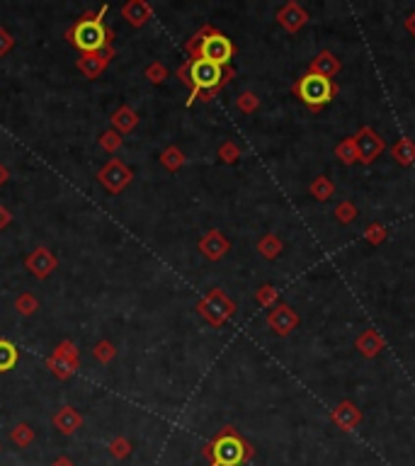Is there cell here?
<instances>
[{
  "label": "cell",
  "mask_w": 415,
  "mask_h": 466,
  "mask_svg": "<svg viewBox=\"0 0 415 466\" xmlns=\"http://www.w3.org/2000/svg\"><path fill=\"white\" fill-rule=\"evenodd\" d=\"M355 146H357V161L362 163V166H372L374 161H377L379 156L386 151V141L379 136L377 132H374L369 124H365V127H360V132H357L355 136Z\"/></svg>",
  "instance_id": "ba28073f"
},
{
  "label": "cell",
  "mask_w": 415,
  "mask_h": 466,
  "mask_svg": "<svg viewBox=\"0 0 415 466\" xmlns=\"http://www.w3.org/2000/svg\"><path fill=\"white\" fill-rule=\"evenodd\" d=\"M51 466H76V464H73L71 457H56L54 464H51Z\"/></svg>",
  "instance_id": "7bdbcfd3"
},
{
  "label": "cell",
  "mask_w": 415,
  "mask_h": 466,
  "mask_svg": "<svg viewBox=\"0 0 415 466\" xmlns=\"http://www.w3.org/2000/svg\"><path fill=\"white\" fill-rule=\"evenodd\" d=\"M98 144H100V149H102V151H107V153H117L119 149H122L124 139H122V134H117L115 129H110V132L100 134Z\"/></svg>",
  "instance_id": "836d02e7"
},
{
  "label": "cell",
  "mask_w": 415,
  "mask_h": 466,
  "mask_svg": "<svg viewBox=\"0 0 415 466\" xmlns=\"http://www.w3.org/2000/svg\"><path fill=\"white\" fill-rule=\"evenodd\" d=\"M209 466H246L255 457V447L233 425H224L212 442L202 447Z\"/></svg>",
  "instance_id": "6da1fadb"
},
{
  "label": "cell",
  "mask_w": 415,
  "mask_h": 466,
  "mask_svg": "<svg viewBox=\"0 0 415 466\" xmlns=\"http://www.w3.org/2000/svg\"><path fill=\"white\" fill-rule=\"evenodd\" d=\"M132 452H134V445L129 437H115V440L110 442V454L115 459H119V462L132 457Z\"/></svg>",
  "instance_id": "f546056e"
},
{
  "label": "cell",
  "mask_w": 415,
  "mask_h": 466,
  "mask_svg": "<svg viewBox=\"0 0 415 466\" xmlns=\"http://www.w3.org/2000/svg\"><path fill=\"white\" fill-rule=\"evenodd\" d=\"M355 348L360 350L362 357L372 360V357L382 355V352L386 350V340H384L377 331H372V328H369V331L360 333V338L355 340Z\"/></svg>",
  "instance_id": "d6986e66"
},
{
  "label": "cell",
  "mask_w": 415,
  "mask_h": 466,
  "mask_svg": "<svg viewBox=\"0 0 415 466\" xmlns=\"http://www.w3.org/2000/svg\"><path fill=\"white\" fill-rule=\"evenodd\" d=\"M122 17L132 27H144L153 17V8L146 3V0H129V3H124V8H122Z\"/></svg>",
  "instance_id": "ac0fdd59"
},
{
  "label": "cell",
  "mask_w": 415,
  "mask_h": 466,
  "mask_svg": "<svg viewBox=\"0 0 415 466\" xmlns=\"http://www.w3.org/2000/svg\"><path fill=\"white\" fill-rule=\"evenodd\" d=\"M219 158L224 163H229V166H233V163H238V158H241V146H238L236 141H224V144L219 146Z\"/></svg>",
  "instance_id": "d590c367"
},
{
  "label": "cell",
  "mask_w": 415,
  "mask_h": 466,
  "mask_svg": "<svg viewBox=\"0 0 415 466\" xmlns=\"http://www.w3.org/2000/svg\"><path fill=\"white\" fill-rule=\"evenodd\" d=\"M284 250V243L277 233H265L263 238L258 241V253L263 255L265 260H275L280 258V253Z\"/></svg>",
  "instance_id": "603a6c76"
},
{
  "label": "cell",
  "mask_w": 415,
  "mask_h": 466,
  "mask_svg": "<svg viewBox=\"0 0 415 466\" xmlns=\"http://www.w3.org/2000/svg\"><path fill=\"white\" fill-rule=\"evenodd\" d=\"M340 68H343L340 59L328 49L318 51L314 59L309 61V73H316V76H323V78H331V81L340 73Z\"/></svg>",
  "instance_id": "e0dca14e"
},
{
  "label": "cell",
  "mask_w": 415,
  "mask_h": 466,
  "mask_svg": "<svg viewBox=\"0 0 415 466\" xmlns=\"http://www.w3.org/2000/svg\"><path fill=\"white\" fill-rule=\"evenodd\" d=\"M10 442H13L15 447H20V450H25V447H30L34 442V430L27 423L15 425V428L10 430Z\"/></svg>",
  "instance_id": "4316f807"
},
{
  "label": "cell",
  "mask_w": 415,
  "mask_h": 466,
  "mask_svg": "<svg viewBox=\"0 0 415 466\" xmlns=\"http://www.w3.org/2000/svg\"><path fill=\"white\" fill-rule=\"evenodd\" d=\"M15 309H17V314L20 316H32V314H37L39 311V301H37L34 294L25 292V294H20V297L15 299Z\"/></svg>",
  "instance_id": "4dcf8cb0"
},
{
  "label": "cell",
  "mask_w": 415,
  "mask_h": 466,
  "mask_svg": "<svg viewBox=\"0 0 415 466\" xmlns=\"http://www.w3.org/2000/svg\"><path fill=\"white\" fill-rule=\"evenodd\" d=\"M335 158H338L340 163H343V166H355L357 163V146H355V139H343L340 141L338 146H335Z\"/></svg>",
  "instance_id": "d4e9b609"
},
{
  "label": "cell",
  "mask_w": 415,
  "mask_h": 466,
  "mask_svg": "<svg viewBox=\"0 0 415 466\" xmlns=\"http://www.w3.org/2000/svg\"><path fill=\"white\" fill-rule=\"evenodd\" d=\"M255 301H258L260 306H265V309H272V306L280 304V292H277L272 284H263V287H258V292H255Z\"/></svg>",
  "instance_id": "83f0119b"
},
{
  "label": "cell",
  "mask_w": 415,
  "mask_h": 466,
  "mask_svg": "<svg viewBox=\"0 0 415 466\" xmlns=\"http://www.w3.org/2000/svg\"><path fill=\"white\" fill-rule=\"evenodd\" d=\"M78 365H81V350L73 345V340H64L54 348V352L49 355L47 367L51 369L56 379L61 382H68V379L76 374Z\"/></svg>",
  "instance_id": "52a82bcc"
},
{
  "label": "cell",
  "mask_w": 415,
  "mask_h": 466,
  "mask_svg": "<svg viewBox=\"0 0 415 466\" xmlns=\"http://www.w3.org/2000/svg\"><path fill=\"white\" fill-rule=\"evenodd\" d=\"M207 30H209V25H202L200 30H197V32L192 34V37L185 42V51H187V54H190V59H195V51H197V47H200V42L204 39V34H207Z\"/></svg>",
  "instance_id": "74e56055"
},
{
  "label": "cell",
  "mask_w": 415,
  "mask_h": 466,
  "mask_svg": "<svg viewBox=\"0 0 415 466\" xmlns=\"http://www.w3.org/2000/svg\"><path fill=\"white\" fill-rule=\"evenodd\" d=\"M236 107L243 112V115H253V112H258V107H260V98L255 93H250V90H243V93L236 98Z\"/></svg>",
  "instance_id": "d6a6232c"
},
{
  "label": "cell",
  "mask_w": 415,
  "mask_h": 466,
  "mask_svg": "<svg viewBox=\"0 0 415 466\" xmlns=\"http://www.w3.org/2000/svg\"><path fill=\"white\" fill-rule=\"evenodd\" d=\"M277 22H280L282 30H287L289 34H297L301 27L309 22V13L297 3V0H289L287 5H282L277 10Z\"/></svg>",
  "instance_id": "5bb4252c"
},
{
  "label": "cell",
  "mask_w": 415,
  "mask_h": 466,
  "mask_svg": "<svg viewBox=\"0 0 415 466\" xmlns=\"http://www.w3.org/2000/svg\"><path fill=\"white\" fill-rule=\"evenodd\" d=\"M10 180V170L3 166V163H0V187H3L5 183H8Z\"/></svg>",
  "instance_id": "ee69618b"
},
{
  "label": "cell",
  "mask_w": 415,
  "mask_h": 466,
  "mask_svg": "<svg viewBox=\"0 0 415 466\" xmlns=\"http://www.w3.org/2000/svg\"><path fill=\"white\" fill-rule=\"evenodd\" d=\"M403 25H406L408 34H411V37H415V13L408 15V17H406V22H403Z\"/></svg>",
  "instance_id": "b9f144b4"
},
{
  "label": "cell",
  "mask_w": 415,
  "mask_h": 466,
  "mask_svg": "<svg viewBox=\"0 0 415 466\" xmlns=\"http://www.w3.org/2000/svg\"><path fill=\"white\" fill-rule=\"evenodd\" d=\"M333 214H335V221H338V224H343V226H348V224H352V221L357 219V207L355 204H352L350 200H343L338 204V207L333 209Z\"/></svg>",
  "instance_id": "f1b7e54d"
},
{
  "label": "cell",
  "mask_w": 415,
  "mask_h": 466,
  "mask_svg": "<svg viewBox=\"0 0 415 466\" xmlns=\"http://www.w3.org/2000/svg\"><path fill=\"white\" fill-rule=\"evenodd\" d=\"M13 47H15L13 34L5 30V27H0V59H3V56H8L10 51H13Z\"/></svg>",
  "instance_id": "f35d334b"
},
{
  "label": "cell",
  "mask_w": 415,
  "mask_h": 466,
  "mask_svg": "<svg viewBox=\"0 0 415 466\" xmlns=\"http://www.w3.org/2000/svg\"><path fill=\"white\" fill-rule=\"evenodd\" d=\"M197 311H200V316L209 326L221 328V326H226V321H231V318L236 316V301H233L224 289L214 287L207 292V297L200 299Z\"/></svg>",
  "instance_id": "5b68a950"
},
{
  "label": "cell",
  "mask_w": 415,
  "mask_h": 466,
  "mask_svg": "<svg viewBox=\"0 0 415 466\" xmlns=\"http://www.w3.org/2000/svg\"><path fill=\"white\" fill-rule=\"evenodd\" d=\"M93 357L100 362V365H110V362L117 357V348L110 343V340H100V343L93 348Z\"/></svg>",
  "instance_id": "1f68e13d"
},
{
  "label": "cell",
  "mask_w": 415,
  "mask_h": 466,
  "mask_svg": "<svg viewBox=\"0 0 415 466\" xmlns=\"http://www.w3.org/2000/svg\"><path fill=\"white\" fill-rule=\"evenodd\" d=\"M115 42L105 44L100 51H90V54H81L76 61L78 71L83 73L88 81H95V78H100L102 73H105V68L110 66V61L115 59Z\"/></svg>",
  "instance_id": "30bf717a"
},
{
  "label": "cell",
  "mask_w": 415,
  "mask_h": 466,
  "mask_svg": "<svg viewBox=\"0 0 415 466\" xmlns=\"http://www.w3.org/2000/svg\"><path fill=\"white\" fill-rule=\"evenodd\" d=\"M139 127V112L132 110L129 105L117 107V112L112 115V129L117 134H129Z\"/></svg>",
  "instance_id": "ffe728a7"
},
{
  "label": "cell",
  "mask_w": 415,
  "mask_h": 466,
  "mask_svg": "<svg viewBox=\"0 0 415 466\" xmlns=\"http://www.w3.org/2000/svg\"><path fill=\"white\" fill-rule=\"evenodd\" d=\"M25 267L32 272L34 277H37V280H47L51 272L59 267V260H56V255L51 253L49 248L39 246V248H34L32 253L25 258Z\"/></svg>",
  "instance_id": "7c38bea8"
},
{
  "label": "cell",
  "mask_w": 415,
  "mask_h": 466,
  "mask_svg": "<svg viewBox=\"0 0 415 466\" xmlns=\"http://www.w3.org/2000/svg\"><path fill=\"white\" fill-rule=\"evenodd\" d=\"M309 192H311L314 200L328 202L335 195V185H333V180L328 178V175H316V178L311 180V185H309Z\"/></svg>",
  "instance_id": "7402d4cb"
},
{
  "label": "cell",
  "mask_w": 415,
  "mask_h": 466,
  "mask_svg": "<svg viewBox=\"0 0 415 466\" xmlns=\"http://www.w3.org/2000/svg\"><path fill=\"white\" fill-rule=\"evenodd\" d=\"M146 78H149L151 83L161 85L163 81L168 78V68L161 64V61H153V64L146 66Z\"/></svg>",
  "instance_id": "8d00e7d4"
},
{
  "label": "cell",
  "mask_w": 415,
  "mask_h": 466,
  "mask_svg": "<svg viewBox=\"0 0 415 466\" xmlns=\"http://www.w3.org/2000/svg\"><path fill=\"white\" fill-rule=\"evenodd\" d=\"M297 326H299V314L289 304H284V301L272 306L270 314H267V328H270L272 333L282 335V338L292 331H297Z\"/></svg>",
  "instance_id": "8fae6325"
},
{
  "label": "cell",
  "mask_w": 415,
  "mask_h": 466,
  "mask_svg": "<svg viewBox=\"0 0 415 466\" xmlns=\"http://www.w3.org/2000/svg\"><path fill=\"white\" fill-rule=\"evenodd\" d=\"M386 238H389V229L384 224H379V221H374V224H369L365 229V241L372 243V246H379Z\"/></svg>",
  "instance_id": "e575fe53"
},
{
  "label": "cell",
  "mask_w": 415,
  "mask_h": 466,
  "mask_svg": "<svg viewBox=\"0 0 415 466\" xmlns=\"http://www.w3.org/2000/svg\"><path fill=\"white\" fill-rule=\"evenodd\" d=\"M158 158H161L163 168L170 170V173H178V170L183 168V166H185V161H187L185 153L180 151L178 146H168V149H163V151H161V156H158Z\"/></svg>",
  "instance_id": "cb8c5ba5"
},
{
  "label": "cell",
  "mask_w": 415,
  "mask_h": 466,
  "mask_svg": "<svg viewBox=\"0 0 415 466\" xmlns=\"http://www.w3.org/2000/svg\"><path fill=\"white\" fill-rule=\"evenodd\" d=\"M83 423H85L83 416L73 406L59 408V411L54 413V418H51V425H54L61 435H76L78 430L83 428Z\"/></svg>",
  "instance_id": "2e32d148"
},
{
  "label": "cell",
  "mask_w": 415,
  "mask_h": 466,
  "mask_svg": "<svg viewBox=\"0 0 415 466\" xmlns=\"http://www.w3.org/2000/svg\"><path fill=\"white\" fill-rule=\"evenodd\" d=\"M236 56V47L226 34H221L216 27L209 25L207 34L200 42V47L195 51V59L190 61H197V59H204V61H212L216 66H231V59Z\"/></svg>",
  "instance_id": "8992f818"
},
{
  "label": "cell",
  "mask_w": 415,
  "mask_h": 466,
  "mask_svg": "<svg viewBox=\"0 0 415 466\" xmlns=\"http://www.w3.org/2000/svg\"><path fill=\"white\" fill-rule=\"evenodd\" d=\"M107 5H102L100 13H83L81 20H76L66 30V39L71 47H76L81 54H90V51H100L105 44L115 42V32L105 25Z\"/></svg>",
  "instance_id": "7a4b0ae2"
},
{
  "label": "cell",
  "mask_w": 415,
  "mask_h": 466,
  "mask_svg": "<svg viewBox=\"0 0 415 466\" xmlns=\"http://www.w3.org/2000/svg\"><path fill=\"white\" fill-rule=\"evenodd\" d=\"M17 348L10 340L0 338V372H10V369H15L17 365Z\"/></svg>",
  "instance_id": "484cf974"
},
{
  "label": "cell",
  "mask_w": 415,
  "mask_h": 466,
  "mask_svg": "<svg viewBox=\"0 0 415 466\" xmlns=\"http://www.w3.org/2000/svg\"><path fill=\"white\" fill-rule=\"evenodd\" d=\"M331 420H333L335 428L345 430V433H352L355 428H360L362 411L352 401H340L338 406L331 411Z\"/></svg>",
  "instance_id": "9a60e30c"
},
{
  "label": "cell",
  "mask_w": 415,
  "mask_h": 466,
  "mask_svg": "<svg viewBox=\"0 0 415 466\" xmlns=\"http://www.w3.org/2000/svg\"><path fill=\"white\" fill-rule=\"evenodd\" d=\"M391 156H394V161L403 168L413 166L415 163V141L411 139V136H401V139L391 146Z\"/></svg>",
  "instance_id": "44dd1931"
},
{
  "label": "cell",
  "mask_w": 415,
  "mask_h": 466,
  "mask_svg": "<svg viewBox=\"0 0 415 466\" xmlns=\"http://www.w3.org/2000/svg\"><path fill=\"white\" fill-rule=\"evenodd\" d=\"M10 224H13V214H10L8 207H3V204H0V231L8 229Z\"/></svg>",
  "instance_id": "60d3db41"
},
{
  "label": "cell",
  "mask_w": 415,
  "mask_h": 466,
  "mask_svg": "<svg viewBox=\"0 0 415 466\" xmlns=\"http://www.w3.org/2000/svg\"><path fill=\"white\" fill-rule=\"evenodd\" d=\"M236 76L233 66H216L212 61H190V81H192V90H190V100L187 105H195V100L200 98L202 102H212L226 85L231 83V78Z\"/></svg>",
  "instance_id": "3957f363"
},
{
  "label": "cell",
  "mask_w": 415,
  "mask_h": 466,
  "mask_svg": "<svg viewBox=\"0 0 415 466\" xmlns=\"http://www.w3.org/2000/svg\"><path fill=\"white\" fill-rule=\"evenodd\" d=\"M132 178H134L132 168H129L127 163L119 161V158H110L98 173V180L105 185L107 192H112V195H119V192L127 190V185L132 183Z\"/></svg>",
  "instance_id": "9c48e42d"
},
{
  "label": "cell",
  "mask_w": 415,
  "mask_h": 466,
  "mask_svg": "<svg viewBox=\"0 0 415 466\" xmlns=\"http://www.w3.org/2000/svg\"><path fill=\"white\" fill-rule=\"evenodd\" d=\"M292 93L309 107L311 112H323L328 105L333 102V98L338 95V83L331 81V78L316 76V73L306 71L304 76L297 78V83L292 85Z\"/></svg>",
  "instance_id": "277c9868"
},
{
  "label": "cell",
  "mask_w": 415,
  "mask_h": 466,
  "mask_svg": "<svg viewBox=\"0 0 415 466\" xmlns=\"http://www.w3.org/2000/svg\"><path fill=\"white\" fill-rule=\"evenodd\" d=\"M178 78H180V81H183V83L187 85V88L192 90V81H190V59H187L185 64L178 68Z\"/></svg>",
  "instance_id": "ab89813d"
},
{
  "label": "cell",
  "mask_w": 415,
  "mask_h": 466,
  "mask_svg": "<svg viewBox=\"0 0 415 466\" xmlns=\"http://www.w3.org/2000/svg\"><path fill=\"white\" fill-rule=\"evenodd\" d=\"M197 248H200V253L204 255V258L212 260V263H216V260H221L231 250V241L219 229H212V231H207L200 238Z\"/></svg>",
  "instance_id": "4fadbf2b"
}]
</instances>
